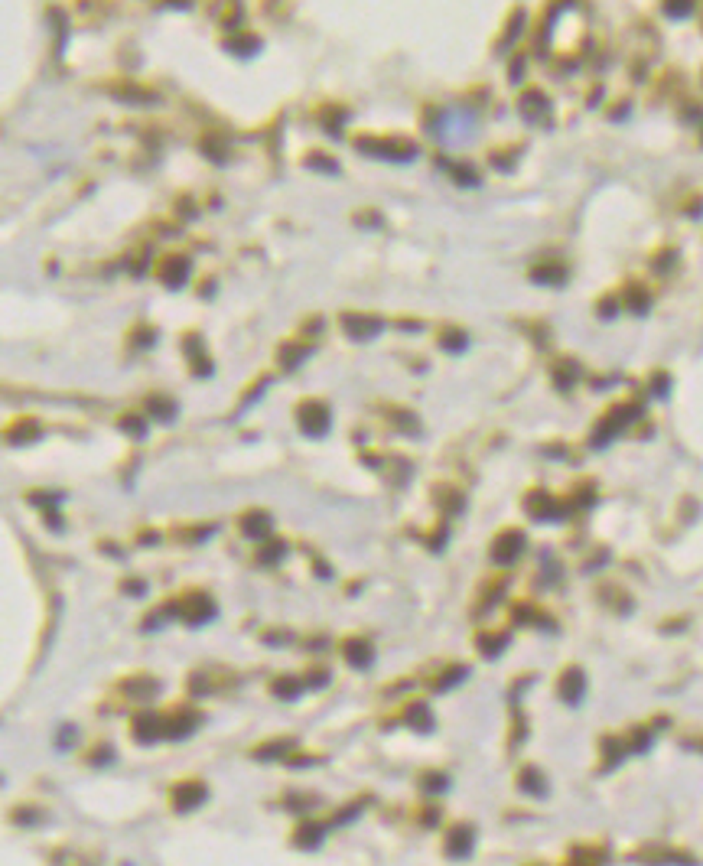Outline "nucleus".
<instances>
[{"label":"nucleus","mask_w":703,"mask_h":866,"mask_svg":"<svg viewBox=\"0 0 703 866\" xmlns=\"http://www.w3.org/2000/svg\"><path fill=\"white\" fill-rule=\"evenodd\" d=\"M668 13H674V17H684V13H690V4H668Z\"/></svg>","instance_id":"obj_1"}]
</instances>
